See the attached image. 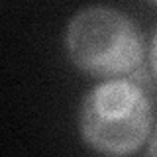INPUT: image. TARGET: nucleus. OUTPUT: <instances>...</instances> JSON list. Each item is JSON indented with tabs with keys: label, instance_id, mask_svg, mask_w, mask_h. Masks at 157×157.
Instances as JSON below:
<instances>
[{
	"label": "nucleus",
	"instance_id": "1",
	"mask_svg": "<svg viewBox=\"0 0 157 157\" xmlns=\"http://www.w3.org/2000/svg\"><path fill=\"white\" fill-rule=\"evenodd\" d=\"M69 59L98 78L132 75L144 59V39L136 24L110 6H88L71 18L65 33Z\"/></svg>",
	"mask_w": 157,
	"mask_h": 157
},
{
	"label": "nucleus",
	"instance_id": "2",
	"mask_svg": "<svg viewBox=\"0 0 157 157\" xmlns=\"http://www.w3.org/2000/svg\"><path fill=\"white\" fill-rule=\"evenodd\" d=\"M78 122L90 149L104 155H130L147 140L153 112L147 94L137 85L114 78L86 92Z\"/></svg>",
	"mask_w": 157,
	"mask_h": 157
},
{
	"label": "nucleus",
	"instance_id": "3",
	"mask_svg": "<svg viewBox=\"0 0 157 157\" xmlns=\"http://www.w3.org/2000/svg\"><path fill=\"white\" fill-rule=\"evenodd\" d=\"M149 65H151V71L157 78V29L153 33V39H151V47H149Z\"/></svg>",
	"mask_w": 157,
	"mask_h": 157
},
{
	"label": "nucleus",
	"instance_id": "4",
	"mask_svg": "<svg viewBox=\"0 0 157 157\" xmlns=\"http://www.w3.org/2000/svg\"><path fill=\"white\" fill-rule=\"evenodd\" d=\"M147 153H149V155H157V130L153 132V136H151L149 147H147Z\"/></svg>",
	"mask_w": 157,
	"mask_h": 157
},
{
	"label": "nucleus",
	"instance_id": "5",
	"mask_svg": "<svg viewBox=\"0 0 157 157\" xmlns=\"http://www.w3.org/2000/svg\"><path fill=\"white\" fill-rule=\"evenodd\" d=\"M149 2H151V4H157V0H149Z\"/></svg>",
	"mask_w": 157,
	"mask_h": 157
}]
</instances>
